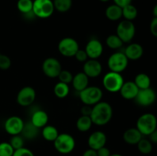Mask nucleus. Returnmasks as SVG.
I'll list each match as a JSON object with an SVG mask.
<instances>
[{"label": "nucleus", "instance_id": "obj_24", "mask_svg": "<svg viewBox=\"0 0 157 156\" xmlns=\"http://www.w3.org/2000/svg\"><path fill=\"white\" fill-rule=\"evenodd\" d=\"M41 135H42V137L44 138V140L48 141V142H54V141L57 139V137L59 135V132H58L56 127H55L54 125H46L45 126L42 128Z\"/></svg>", "mask_w": 157, "mask_h": 156}, {"label": "nucleus", "instance_id": "obj_13", "mask_svg": "<svg viewBox=\"0 0 157 156\" xmlns=\"http://www.w3.org/2000/svg\"><path fill=\"white\" fill-rule=\"evenodd\" d=\"M24 121L17 116H12L8 118L4 124V128L6 132L10 136L20 135L24 127Z\"/></svg>", "mask_w": 157, "mask_h": 156}, {"label": "nucleus", "instance_id": "obj_12", "mask_svg": "<svg viewBox=\"0 0 157 156\" xmlns=\"http://www.w3.org/2000/svg\"><path fill=\"white\" fill-rule=\"evenodd\" d=\"M156 99V93L151 87L147 89L139 90L135 102L141 106H150L153 105Z\"/></svg>", "mask_w": 157, "mask_h": 156}, {"label": "nucleus", "instance_id": "obj_46", "mask_svg": "<svg viewBox=\"0 0 157 156\" xmlns=\"http://www.w3.org/2000/svg\"><path fill=\"white\" fill-rule=\"evenodd\" d=\"M110 156H123V155L121 154H117V153H116V154H111Z\"/></svg>", "mask_w": 157, "mask_h": 156}, {"label": "nucleus", "instance_id": "obj_42", "mask_svg": "<svg viewBox=\"0 0 157 156\" xmlns=\"http://www.w3.org/2000/svg\"><path fill=\"white\" fill-rule=\"evenodd\" d=\"M115 5L120 6L121 8H124V6L130 5L132 3L133 0H113Z\"/></svg>", "mask_w": 157, "mask_h": 156}, {"label": "nucleus", "instance_id": "obj_37", "mask_svg": "<svg viewBox=\"0 0 157 156\" xmlns=\"http://www.w3.org/2000/svg\"><path fill=\"white\" fill-rule=\"evenodd\" d=\"M12 156H35V154L30 149L23 147L19 149L15 150Z\"/></svg>", "mask_w": 157, "mask_h": 156}, {"label": "nucleus", "instance_id": "obj_43", "mask_svg": "<svg viewBox=\"0 0 157 156\" xmlns=\"http://www.w3.org/2000/svg\"><path fill=\"white\" fill-rule=\"evenodd\" d=\"M82 156H98V153H97L96 150L89 148L88 149H87L83 153Z\"/></svg>", "mask_w": 157, "mask_h": 156}, {"label": "nucleus", "instance_id": "obj_39", "mask_svg": "<svg viewBox=\"0 0 157 156\" xmlns=\"http://www.w3.org/2000/svg\"><path fill=\"white\" fill-rule=\"evenodd\" d=\"M150 32L154 37L157 38V17H154L152 19L150 25Z\"/></svg>", "mask_w": 157, "mask_h": 156}, {"label": "nucleus", "instance_id": "obj_22", "mask_svg": "<svg viewBox=\"0 0 157 156\" xmlns=\"http://www.w3.org/2000/svg\"><path fill=\"white\" fill-rule=\"evenodd\" d=\"M40 128H37L35 125L32 123L31 121L28 122H25L24 127L21 131V136L24 139H29V140H33L38 137L39 134Z\"/></svg>", "mask_w": 157, "mask_h": 156}, {"label": "nucleus", "instance_id": "obj_29", "mask_svg": "<svg viewBox=\"0 0 157 156\" xmlns=\"http://www.w3.org/2000/svg\"><path fill=\"white\" fill-rule=\"evenodd\" d=\"M55 10L64 13L68 12L72 7L73 1L72 0H53Z\"/></svg>", "mask_w": 157, "mask_h": 156}, {"label": "nucleus", "instance_id": "obj_28", "mask_svg": "<svg viewBox=\"0 0 157 156\" xmlns=\"http://www.w3.org/2000/svg\"><path fill=\"white\" fill-rule=\"evenodd\" d=\"M138 15L137 9L133 5L130 4L122 8V17L127 21H133Z\"/></svg>", "mask_w": 157, "mask_h": 156}, {"label": "nucleus", "instance_id": "obj_45", "mask_svg": "<svg viewBox=\"0 0 157 156\" xmlns=\"http://www.w3.org/2000/svg\"><path fill=\"white\" fill-rule=\"evenodd\" d=\"M153 15L154 17H157V4L155 5L153 9Z\"/></svg>", "mask_w": 157, "mask_h": 156}, {"label": "nucleus", "instance_id": "obj_3", "mask_svg": "<svg viewBox=\"0 0 157 156\" xmlns=\"http://www.w3.org/2000/svg\"><path fill=\"white\" fill-rule=\"evenodd\" d=\"M76 145L75 139L68 133H61L54 141V146L58 152L63 154H70Z\"/></svg>", "mask_w": 157, "mask_h": 156}, {"label": "nucleus", "instance_id": "obj_30", "mask_svg": "<svg viewBox=\"0 0 157 156\" xmlns=\"http://www.w3.org/2000/svg\"><path fill=\"white\" fill-rule=\"evenodd\" d=\"M33 1L32 0H18L17 9L24 15L32 12Z\"/></svg>", "mask_w": 157, "mask_h": 156}, {"label": "nucleus", "instance_id": "obj_11", "mask_svg": "<svg viewBox=\"0 0 157 156\" xmlns=\"http://www.w3.org/2000/svg\"><path fill=\"white\" fill-rule=\"evenodd\" d=\"M36 98V92L32 87H24L18 91L16 100L18 105L23 107H27L32 105Z\"/></svg>", "mask_w": 157, "mask_h": 156}, {"label": "nucleus", "instance_id": "obj_33", "mask_svg": "<svg viewBox=\"0 0 157 156\" xmlns=\"http://www.w3.org/2000/svg\"><path fill=\"white\" fill-rule=\"evenodd\" d=\"M24 138L22 137L20 135H16V136H12L11 137L10 141H9V143L12 145V148H14V150L19 149V148H23L24 147L25 144V140Z\"/></svg>", "mask_w": 157, "mask_h": 156}, {"label": "nucleus", "instance_id": "obj_27", "mask_svg": "<svg viewBox=\"0 0 157 156\" xmlns=\"http://www.w3.org/2000/svg\"><path fill=\"white\" fill-rule=\"evenodd\" d=\"M69 92H70V88L68 84L64 83L59 81L54 87V93L59 99H64L67 97V95L69 94Z\"/></svg>", "mask_w": 157, "mask_h": 156}, {"label": "nucleus", "instance_id": "obj_26", "mask_svg": "<svg viewBox=\"0 0 157 156\" xmlns=\"http://www.w3.org/2000/svg\"><path fill=\"white\" fill-rule=\"evenodd\" d=\"M93 122L90 116H81L76 122V127L78 130L82 132L89 131L92 127Z\"/></svg>", "mask_w": 157, "mask_h": 156}, {"label": "nucleus", "instance_id": "obj_36", "mask_svg": "<svg viewBox=\"0 0 157 156\" xmlns=\"http://www.w3.org/2000/svg\"><path fill=\"white\" fill-rule=\"evenodd\" d=\"M12 65V61L10 58L6 54H0V69L1 70H8Z\"/></svg>", "mask_w": 157, "mask_h": 156}, {"label": "nucleus", "instance_id": "obj_16", "mask_svg": "<svg viewBox=\"0 0 157 156\" xmlns=\"http://www.w3.org/2000/svg\"><path fill=\"white\" fill-rule=\"evenodd\" d=\"M106 142H107V136L102 131L94 132L89 136L87 139V145L89 148L96 151L105 146Z\"/></svg>", "mask_w": 157, "mask_h": 156}, {"label": "nucleus", "instance_id": "obj_19", "mask_svg": "<svg viewBox=\"0 0 157 156\" xmlns=\"http://www.w3.org/2000/svg\"><path fill=\"white\" fill-rule=\"evenodd\" d=\"M31 122L34 125L38 128H42L48 125V115L45 111L42 110H37L32 113L31 116Z\"/></svg>", "mask_w": 157, "mask_h": 156}, {"label": "nucleus", "instance_id": "obj_25", "mask_svg": "<svg viewBox=\"0 0 157 156\" xmlns=\"http://www.w3.org/2000/svg\"><path fill=\"white\" fill-rule=\"evenodd\" d=\"M136 87L139 88V90H143V89L150 88L151 85V80L150 77L144 73H140L135 76L134 81Z\"/></svg>", "mask_w": 157, "mask_h": 156}, {"label": "nucleus", "instance_id": "obj_5", "mask_svg": "<svg viewBox=\"0 0 157 156\" xmlns=\"http://www.w3.org/2000/svg\"><path fill=\"white\" fill-rule=\"evenodd\" d=\"M124 83V80L121 73L117 72L110 71L103 77V86L110 93L120 92Z\"/></svg>", "mask_w": 157, "mask_h": 156}, {"label": "nucleus", "instance_id": "obj_2", "mask_svg": "<svg viewBox=\"0 0 157 156\" xmlns=\"http://www.w3.org/2000/svg\"><path fill=\"white\" fill-rule=\"evenodd\" d=\"M136 128L143 136H150L157 128V119L154 114L144 113L136 121Z\"/></svg>", "mask_w": 157, "mask_h": 156}, {"label": "nucleus", "instance_id": "obj_15", "mask_svg": "<svg viewBox=\"0 0 157 156\" xmlns=\"http://www.w3.org/2000/svg\"><path fill=\"white\" fill-rule=\"evenodd\" d=\"M84 50L89 59L98 60V58H99L102 55L104 47H103L102 43L99 40L94 38V39H90L87 43Z\"/></svg>", "mask_w": 157, "mask_h": 156}, {"label": "nucleus", "instance_id": "obj_1", "mask_svg": "<svg viewBox=\"0 0 157 156\" xmlns=\"http://www.w3.org/2000/svg\"><path fill=\"white\" fill-rule=\"evenodd\" d=\"M113 109L107 102L101 101L93 106L90 117L93 124L97 125H105L111 120Z\"/></svg>", "mask_w": 157, "mask_h": 156}, {"label": "nucleus", "instance_id": "obj_23", "mask_svg": "<svg viewBox=\"0 0 157 156\" xmlns=\"http://www.w3.org/2000/svg\"><path fill=\"white\" fill-rule=\"evenodd\" d=\"M105 15L110 21H118L122 18V8L115 4L110 5L106 9Z\"/></svg>", "mask_w": 157, "mask_h": 156}, {"label": "nucleus", "instance_id": "obj_32", "mask_svg": "<svg viewBox=\"0 0 157 156\" xmlns=\"http://www.w3.org/2000/svg\"><path fill=\"white\" fill-rule=\"evenodd\" d=\"M136 145L140 152L144 154H148L153 151V144L148 139H142Z\"/></svg>", "mask_w": 157, "mask_h": 156}, {"label": "nucleus", "instance_id": "obj_38", "mask_svg": "<svg viewBox=\"0 0 157 156\" xmlns=\"http://www.w3.org/2000/svg\"><path fill=\"white\" fill-rule=\"evenodd\" d=\"M75 58H76L77 61L81 63L86 62V61L89 59L85 50H81V49H79V50L77 51V53L75 54Z\"/></svg>", "mask_w": 157, "mask_h": 156}, {"label": "nucleus", "instance_id": "obj_34", "mask_svg": "<svg viewBox=\"0 0 157 156\" xmlns=\"http://www.w3.org/2000/svg\"><path fill=\"white\" fill-rule=\"evenodd\" d=\"M15 151L9 142H3L0 143V156H12Z\"/></svg>", "mask_w": 157, "mask_h": 156}, {"label": "nucleus", "instance_id": "obj_35", "mask_svg": "<svg viewBox=\"0 0 157 156\" xmlns=\"http://www.w3.org/2000/svg\"><path fill=\"white\" fill-rule=\"evenodd\" d=\"M74 75L72 74L71 72L67 70H62L61 71V73L58 75V78L60 82L64 83V84H69L72 82V80H73Z\"/></svg>", "mask_w": 157, "mask_h": 156}, {"label": "nucleus", "instance_id": "obj_20", "mask_svg": "<svg viewBox=\"0 0 157 156\" xmlns=\"http://www.w3.org/2000/svg\"><path fill=\"white\" fill-rule=\"evenodd\" d=\"M123 138L127 144L137 145L138 142L143 139V135L136 128H130L124 132Z\"/></svg>", "mask_w": 157, "mask_h": 156}, {"label": "nucleus", "instance_id": "obj_10", "mask_svg": "<svg viewBox=\"0 0 157 156\" xmlns=\"http://www.w3.org/2000/svg\"><path fill=\"white\" fill-rule=\"evenodd\" d=\"M41 68L44 75L50 78L58 77L62 70L61 62L55 58H46L43 61Z\"/></svg>", "mask_w": 157, "mask_h": 156}, {"label": "nucleus", "instance_id": "obj_9", "mask_svg": "<svg viewBox=\"0 0 157 156\" xmlns=\"http://www.w3.org/2000/svg\"><path fill=\"white\" fill-rule=\"evenodd\" d=\"M58 51L62 56L66 58L75 57V54L80 49L78 42L73 38L67 37L59 41L58 45Z\"/></svg>", "mask_w": 157, "mask_h": 156}, {"label": "nucleus", "instance_id": "obj_14", "mask_svg": "<svg viewBox=\"0 0 157 156\" xmlns=\"http://www.w3.org/2000/svg\"><path fill=\"white\" fill-rule=\"evenodd\" d=\"M103 70L101 63L95 59H88L84 62L83 67V72L89 78H95L101 74Z\"/></svg>", "mask_w": 157, "mask_h": 156}, {"label": "nucleus", "instance_id": "obj_41", "mask_svg": "<svg viewBox=\"0 0 157 156\" xmlns=\"http://www.w3.org/2000/svg\"><path fill=\"white\" fill-rule=\"evenodd\" d=\"M92 107L93 106H91L84 105L81 110V116H90V114H91V112H92Z\"/></svg>", "mask_w": 157, "mask_h": 156}, {"label": "nucleus", "instance_id": "obj_44", "mask_svg": "<svg viewBox=\"0 0 157 156\" xmlns=\"http://www.w3.org/2000/svg\"><path fill=\"white\" fill-rule=\"evenodd\" d=\"M149 136H150V140L152 143L157 144V128Z\"/></svg>", "mask_w": 157, "mask_h": 156}, {"label": "nucleus", "instance_id": "obj_47", "mask_svg": "<svg viewBox=\"0 0 157 156\" xmlns=\"http://www.w3.org/2000/svg\"><path fill=\"white\" fill-rule=\"evenodd\" d=\"M99 1L102 2H109L110 0H99Z\"/></svg>", "mask_w": 157, "mask_h": 156}, {"label": "nucleus", "instance_id": "obj_40", "mask_svg": "<svg viewBox=\"0 0 157 156\" xmlns=\"http://www.w3.org/2000/svg\"><path fill=\"white\" fill-rule=\"evenodd\" d=\"M97 153H98V156H110L111 154L109 148H107L105 146L97 150Z\"/></svg>", "mask_w": 157, "mask_h": 156}, {"label": "nucleus", "instance_id": "obj_17", "mask_svg": "<svg viewBox=\"0 0 157 156\" xmlns=\"http://www.w3.org/2000/svg\"><path fill=\"white\" fill-rule=\"evenodd\" d=\"M138 92H139V88L136 87L133 81L124 82L121 90H120L121 96L124 99H127V100L134 99L137 95Z\"/></svg>", "mask_w": 157, "mask_h": 156}, {"label": "nucleus", "instance_id": "obj_6", "mask_svg": "<svg viewBox=\"0 0 157 156\" xmlns=\"http://www.w3.org/2000/svg\"><path fill=\"white\" fill-rule=\"evenodd\" d=\"M55 12L52 0H34L32 12L35 17L39 18H49Z\"/></svg>", "mask_w": 157, "mask_h": 156}, {"label": "nucleus", "instance_id": "obj_31", "mask_svg": "<svg viewBox=\"0 0 157 156\" xmlns=\"http://www.w3.org/2000/svg\"><path fill=\"white\" fill-rule=\"evenodd\" d=\"M106 44L110 49L116 50L122 47L124 42L117 35H110L106 38Z\"/></svg>", "mask_w": 157, "mask_h": 156}, {"label": "nucleus", "instance_id": "obj_7", "mask_svg": "<svg viewBox=\"0 0 157 156\" xmlns=\"http://www.w3.org/2000/svg\"><path fill=\"white\" fill-rule=\"evenodd\" d=\"M129 60L124 52H115L109 57L107 66L110 71L121 73L127 69Z\"/></svg>", "mask_w": 157, "mask_h": 156}, {"label": "nucleus", "instance_id": "obj_21", "mask_svg": "<svg viewBox=\"0 0 157 156\" xmlns=\"http://www.w3.org/2000/svg\"><path fill=\"white\" fill-rule=\"evenodd\" d=\"M71 83L74 89L78 92H81L88 87L89 77L84 72H79L74 76Z\"/></svg>", "mask_w": 157, "mask_h": 156}, {"label": "nucleus", "instance_id": "obj_18", "mask_svg": "<svg viewBox=\"0 0 157 156\" xmlns=\"http://www.w3.org/2000/svg\"><path fill=\"white\" fill-rule=\"evenodd\" d=\"M124 53L129 61H137L144 54V47L138 43H131L126 47Z\"/></svg>", "mask_w": 157, "mask_h": 156}, {"label": "nucleus", "instance_id": "obj_8", "mask_svg": "<svg viewBox=\"0 0 157 156\" xmlns=\"http://www.w3.org/2000/svg\"><path fill=\"white\" fill-rule=\"evenodd\" d=\"M136 34V27L133 21L123 20L117 27L116 35L122 40L124 43H130Z\"/></svg>", "mask_w": 157, "mask_h": 156}, {"label": "nucleus", "instance_id": "obj_4", "mask_svg": "<svg viewBox=\"0 0 157 156\" xmlns=\"http://www.w3.org/2000/svg\"><path fill=\"white\" fill-rule=\"evenodd\" d=\"M79 97L84 105L93 106L101 101L103 97V91L98 87L88 86L84 90L79 92Z\"/></svg>", "mask_w": 157, "mask_h": 156}]
</instances>
